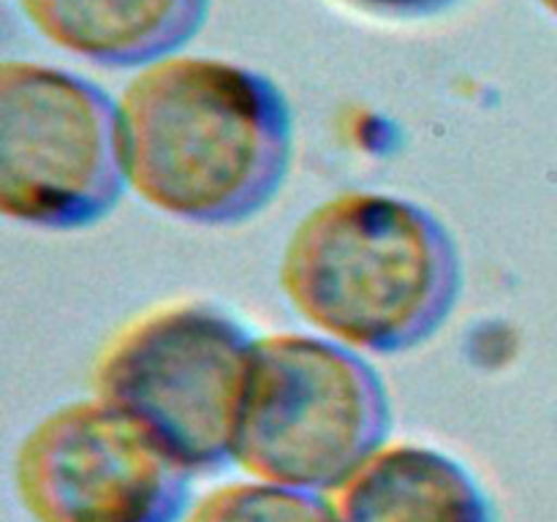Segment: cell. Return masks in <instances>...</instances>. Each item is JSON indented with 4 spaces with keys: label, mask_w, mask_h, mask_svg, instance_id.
I'll return each instance as SVG.
<instances>
[{
    "label": "cell",
    "mask_w": 557,
    "mask_h": 522,
    "mask_svg": "<svg viewBox=\"0 0 557 522\" xmlns=\"http://www.w3.org/2000/svg\"><path fill=\"white\" fill-rule=\"evenodd\" d=\"M128 188L194 226H237L270 207L294 158V120L270 76L207 54H169L117 96Z\"/></svg>",
    "instance_id": "obj_1"
},
{
    "label": "cell",
    "mask_w": 557,
    "mask_h": 522,
    "mask_svg": "<svg viewBox=\"0 0 557 522\" xmlns=\"http://www.w3.org/2000/svg\"><path fill=\"white\" fill-rule=\"evenodd\" d=\"M277 283L294 313L359 353L428 343L455 310L462 261L428 207L379 190L319 201L288 234Z\"/></svg>",
    "instance_id": "obj_2"
},
{
    "label": "cell",
    "mask_w": 557,
    "mask_h": 522,
    "mask_svg": "<svg viewBox=\"0 0 557 522\" xmlns=\"http://www.w3.org/2000/svg\"><path fill=\"white\" fill-rule=\"evenodd\" d=\"M392 406L354 348L302 332L253 340L232 462L250 478L326 495L386 444Z\"/></svg>",
    "instance_id": "obj_3"
},
{
    "label": "cell",
    "mask_w": 557,
    "mask_h": 522,
    "mask_svg": "<svg viewBox=\"0 0 557 522\" xmlns=\"http://www.w3.org/2000/svg\"><path fill=\"white\" fill-rule=\"evenodd\" d=\"M253 340L218 304H156L98 348L92 397L141 424L188 473L215 471L232 460Z\"/></svg>",
    "instance_id": "obj_4"
},
{
    "label": "cell",
    "mask_w": 557,
    "mask_h": 522,
    "mask_svg": "<svg viewBox=\"0 0 557 522\" xmlns=\"http://www.w3.org/2000/svg\"><path fill=\"white\" fill-rule=\"evenodd\" d=\"M128 188L117 98L33 63L0 65V215L41 232L103 221Z\"/></svg>",
    "instance_id": "obj_5"
},
{
    "label": "cell",
    "mask_w": 557,
    "mask_h": 522,
    "mask_svg": "<svg viewBox=\"0 0 557 522\" xmlns=\"http://www.w3.org/2000/svg\"><path fill=\"white\" fill-rule=\"evenodd\" d=\"M190 473L98 397L44 413L14 451L11 484L33 522H174Z\"/></svg>",
    "instance_id": "obj_6"
},
{
    "label": "cell",
    "mask_w": 557,
    "mask_h": 522,
    "mask_svg": "<svg viewBox=\"0 0 557 522\" xmlns=\"http://www.w3.org/2000/svg\"><path fill=\"white\" fill-rule=\"evenodd\" d=\"M335 522H495L466 465L422 444H389L324 495Z\"/></svg>",
    "instance_id": "obj_7"
},
{
    "label": "cell",
    "mask_w": 557,
    "mask_h": 522,
    "mask_svg": "<svg viewBox=\"0 0 557 522\" xmlns=\"http://www.w3.org/2000/svg\"><path fill=\"white\" fill-rule=\"evenodd\" d=\"M52 47L112 69H145L177 54L210 16L212 0H16Z\"/></svg>",
    "instance_id": "obj_8"
},
{
    "label": "cell",
    "mask_w": 557,
    "mask_h": 522,
    "mask_svg": "<svg viewBox=\"0 0 557 522\" xmlns=\"http://www.w3.org/2000/svg\"><path fill=\"white\" fill-rule=\"evenodd\" d=\"M180 522H335V517L324 495L250 478L207 489Z\"/></svg>",
    "instance_id": "obj_9"
},
{
    "label": "cell",
    "mask_w": 557,
    "mask_h": 522,
    "mask_svg": "<svg viewBox=\"0 0 557 522\" xmlns=\"http://www.w3.org/2000/svg\"><path fill=\"white\" fill-rule=\"evenodd\" d=\"M337 3L381 20H422V16L441 14L457 0H337Z\"/></svg>",
    "instance_id": "obj_10"
},
{
    "label": "cell",
    "mask_w": 557,
    "mask_h": 522,
    "mask_svg": "<svg viewBox=\"0 0 557 522\" xmlns=\"http://www.w3.org/2000/svg\"><path fill=\"white\" fill-rule=\"evenodd\" d=\"M539 5H542V9L547 11V14H553L555 20H557V0H539Z\"/></svg>",
    "instance_id": "obj_11"
}]
</instances>
